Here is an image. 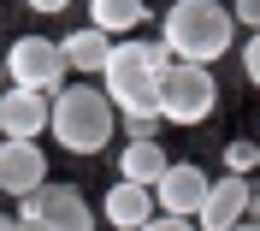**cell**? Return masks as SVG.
I'll return each instance as SVG.
<instances>
[{"instance_id":"cell-15","label":"cell","mask_w":260,"mask_h":231,"mask_svg":"<svg viewBox=\"0 0 260 231\" xmlns=\"http://www.w3.org/2000/svg\"><path fill=\"white\" fill-rule=\"evenodd\" d=\"M160 107H136V113H124V142H154L160 136Z\"/></svg>"},{"instance_id":"cell-16","label":"cell","mask_w":260,"mask_h":231,"mask_svg":"<svg viewBox=\"0 0 260 231\" xmlns=\"http://www.w3.org/2000/svg\"><path fill=\"white\" fill-rule=\"evenodd\" d=\"M225 166L237 172V178H254V166H260V142H248V136H237L225 149Z\"/></svg>"},{"instance_id":"cell-1","label":"cell","mask_w":260,"mask_h":231,"mask_svg":"<svg viewBox=\"0 0 260 231\" xmlns=\"http://www.w3.org/2000/svg\"><path fill=\"white\" fill-rule=\"evenodd\" d=\"M231 42H237V18L231 6L219 0H178L160 24V48L166 60H183V66H213V60H225Z\"/></svg>"},{"instance_id":"cell-5","label":"cell","mask_w":260,"mask_h":231,"mask_svg":"<svg viewBox=\"0 0 260 231\" xmlns=\"http://www.w3.org/2000/svg\"><path fill=\"white\" fill-rule=\"evenodd\" d=\"M18 231H95V214H89V201H83L77 184H42L30 196H18Z\"/></svg>"},{"instance_id":"cell-22","label":"cell","mask_w":260,"mask_h":231,"mask_svg":"<svg viewBox=\"0 0 260 231\" xmlns=\"http://www.w3.org/2000/svg\"><path fill=\"white\" fill-rule=\"evenodd\" d=\"M231 231H260V219H243V225H231Z\"/></svg>"},{"instance_id":"cell-9","label":"cell","mask_w":260,"mask_h":231,"mask_svg":"<svg viewBox=\"0 0 260 231\" xmlns=\"http://www.w3.org/2000/svg\"><path fill=\"white\" fill-rule=\"evenodd\" d=\"M42 184H48V154L36 149V142L0 136V190H6V196H30Z\"/></svg>"},{"instance_id":"cell-4","label":"cell","mask_w":260,"mask_h":231,"mask_svg":"<svg viewBox=\"0 0 260 231\" xmlns=\"http://www.w3.org/2000/svg\"><path fill=\"white\" fill-rule=\"evenodd\" d=\"M154 107H160L166 125H201V119H213V107H219V83H213L207 66H183V60H172V66L160 71V95H154Z\"/></svg>"},{"instance_id":"cell-7","label":"cell","mask_w":260,"mask_h":231,"mask_svg":"<svg viewBox=\"0 0 260 231\" xmlns=\"http://www.w3.org/2000/svg\"><path fill=\"white\" fill-rule=\"evenodd\" d=\"M207 172L195 160H172L160 172V184H154V208L160 214H178V219H195V208H201V196H207Z\"/></svg>"},{"instance_id":"cell-20","label":"cell","mask_w":260,"mask_h":231,"mask_svg":"<svg viewBox=\"0 0 260 231\" xmlns=\"http://www.w3.org/2000/svg\"><path fill=\"white\" fill-rule=\"evenodd\" d=\"M65 6H71V0H30V12H48V18H53V12H65Z\"/></svg>"},{"instance_id":"cell-12","label":"cell","mask_w":260,"mask_h":231,"mask_svg":"<svg viewBox=\"0 0 260 231\" xmlns=\"http://www.w3.org/2000/svg\"><path fill=\"white\" fill-rule=\"evenodd\" d=\"M107 53H113V36L95 30V24H77V30L59 42L65 71H101V66H107Z\"/></svg>"},{"instance_id":"cell-17","label":"cell","mask_w":260,"mask_h":231,"mask_svg":"<svg viewBox=\"0 0 260 231\" xmlns=\"http://www.w3.org/2000/svg\"><path fill=\"white\" fill-rule=\"evenodd\" d=\"M243 71H248V83L260 89V30H254V36L243 42Z\"/></svg>"},{"instance_id":"cell-23","label":"cell","mask_w":260,"mask_h":231,"mask_svg":"<svg viewBox=\"0 0 260 231\" xmlns=\"http://www.w3.org/2000/svg\"><path fill=\"white\" fill-rule=\"evenodd\" d=\"M0 89H6V66H0Z\"/></svg>"},{"instance_id":"cell-18","label":"cell","mask_w":260,"mask_h":231,"mask_svg":"<svg viewBox=\"0 0 260 231\" xmlns=\"http://www.w3.org/2000/svg\"><path fill=\"white\" fill-rule=\"evenodd\" d=\"M231 18L248 24V30H260V0H231Z\"/></svg>"},{"instance_id":"cell-6","label":"cell","mask_w":260,"mask_h":231,"mask_svg":"<svg viewBox=\"0 0 260 231\" xmlns=\"http://www.w3.org/2000/svg\"><path fill=\"white\" fill-rule=\"evenodd\" d=\"M0 66H6L12 89H36V95H53V89L71 83V71L59 60V42H48V36H18L12 48L0 53Z\"/></svg>"},{"instance_id":"cell-21","label":"cell","mask_w":260,"mask_h":231,"mask_svg":"<svg viewBox=\"0 0 260 231\" xmlns=\"http://www.w3.org/2000/svg\"><path fill=\"white\" fill-rule=\"evenodd\" d=\"M248 219H260V184L248 178Z\"/></svg>"},{"instance_id":"cell-19","label":"cell","mask_w":260,"mask_h":231,"mask_svg":"<svg viewBox=\"0 0 260 231\" xmlns=\"http://www.w3.org/2000/svg\"><path fill=\"white\" fill-rule=\"evenodd\" d=\"M142 231H195V219H178V214H154Z\"/></svg>"},{"instance_id":"cell-3","label":"cell","mask_w":260,"mask_h":231,"mask_svg":"<svg viewBox=\"0 0 260 231\" xmlns=\"http://www.w3.org/2000/svg\"><path fill=\"white\" fill-rule=\"evenodd\" d=\"M166 66H172V60H166L160 42H136V36H124V42H113L107 66H101V95L113 101V113L154 107V95H160V71H166Z\"/></svg>"},{"instance_id":"cell-8","label":"cell","mask_w":260,"mask_h":231,"mask_svg":"<svg viewBox=\"0 0 260 231\" xmlns=\"http://www.w3.org/2000/svg\"><path fill=\"white\" fill-rule=\"evenodd\" d=\"M243 219H248V178H237V172L213 178L201 208H195V231H231Z\"/></svg>"},{"instance_id":"cell-11","label":"cell","mask_w":260,"mask_h":231,"mask_svg":"<svg viewBox=\"0 0 260 231\" xmlns=\"http://www.w3.org/2000/svg\"><path fill=\"white\" fill-rule=\"evenodd\" d=\"M154 214H160V208H154V190L124 184V178H118L113 190H107V201H101V219H107L113 231H142Z\"/></svg>"},{"instance_id":"cell-13","label":"cell","mask_w":260,"mask_h":231,"mask_svg":"<svg viewBox=\"0 0 260 231\" xmlns=\"http://www.w3.org/2000/svg\"><path fill=\"white\" fill-rule=\"evenodd\" d=\"M118 166H124V184H142V190H154V184H160V172H166L172 160H166L160 142H124Z\"/></svg>"},{"instance_id":"cell-14","label":"cell","mask_w":260,"mask_h":231,"mask_svg":"<svg viewBox=\"0 0 260 231\" xmlns=\"http://www.w3.org/2000/svg\"><path fill=\"white\" fill-rule=\"evenodd\" d=\"M148 18V0H89V24L107 36H130Z\"/></svg>"},{"instance_id":"cell-2","label":"cell","mask_w":260,"mask_h":231,"mask_svg":"<svg viewBox=\"0 0 260 231\" xmlns=\"http://www.w3.org/2000/svg\"><path fill=\"white\" fill-rule=\"evenodd\" d=\"M48 131L71 154H101L118 131V113L95 83H65V89L48 95Z\"/></svg>"},{"instance_id":"cell-10","label":"cell","mask_w":260,"mask_h":231,"mask_svg":"<svg viewBox=\"0 0 260 231\" xmlns=\"http://www.w3.org/2000/svg\"><path fill=\"white\" fill-rule=\"evenodd\" d=\"M48 131V95H36V89H0V136H12V142H36V136Z\"/></svg>"}]
</instances>
